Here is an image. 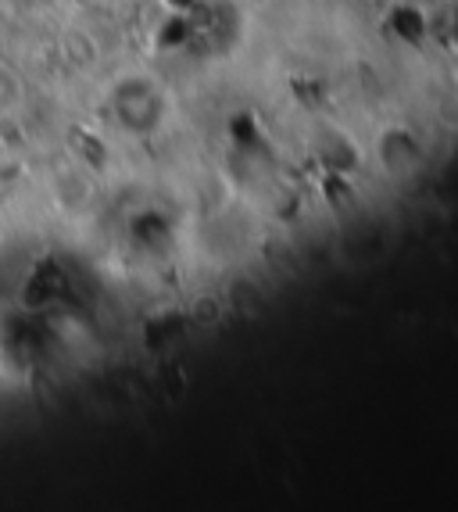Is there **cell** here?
<instances>
[{
  "instance_id": "6da1fadb",
  "label": "cell",
  "mask_w": 458,
  "mask_h": 512,
  "mask_svg": "<svg viewBox=\"0 0 458 512\" xmlns=\"http://www.w3.org/2000/svg\"><path fill=\"white\" fill-rule=\"evenodd\" d=\"M111 119L129 137H147L165 119V94L162 86L147 76H122L108 94Z\"/></svg>"
},
{
  "instance_id": "7a4b0ae2",
  "label": "cell",
  "mask_w": 458,
  "mask_h": 512,
  "mask_svg": "<svg viewBox=\"0 0 458 512\" xmlns=\"http://www.w3.org/2000/svg\"><path fill=\"white\" fill-rule=\"evenodd\" d=\"M22 104H26V79L18 76L15 65L0 61V119L15 115Z\"/></svg>"
},
{
  "instance_id": "3957f363",
  "label": "cell",
  "mask_w": 458,
  "mask_h": 512,
  "mask_svg": "<svg viewBox=\"0 0 458 512\" xmlns=\"http://www.w3.org/2000/svg\"><path fill=\"white\" fill-rule=\"evenodd\" d=\"M22 4H36V0H22Z\"/></svg>"
}]
</instances>
